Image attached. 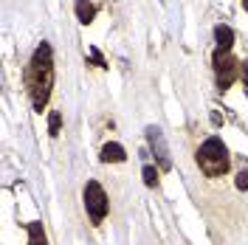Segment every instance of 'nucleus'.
<instances>
[{"label": "nucleus", "instance_id": "nucleus-4", "mask_svg": "<svg viewBox=\"0 0 248 245\" xmlns=\"http://www.w3.org/2000/svg\"><path fill=\"white\" fill-rule=\"evenodd\" d=\"M212 62H215L217 85H220V88H229L234 79H237V60H234L229 51H220V48H217L215 57H212Z\"/></svg>", "mask_w": 248, "mask_h": 245}, {"label": "nucleus", "instance_id": "nucleus-2", "mask_svg": "<svg viewBox=\"0 0 248 245\" xmlns=\"http://www.w3.org/2000/svg\"><path fill=\"white\" fill-rule=\"evenodd\" d=\"M198 164L209 178H220L226 169H229V150L220 138H209L203 141L201 150H198Z\"/></svg>", "mask_w": 248, "mask_h": 245}, {"label": "nucleus", "instance_id": "nucleus-8", "mask_svg": "<svg viewBox=\"0 0 248 245\" xmlns=\"http://www.w3.org/2000/svg\"><path fill=\"white\" fill-rule=\"evenodd\" d=\"M93 15H96V9H93V3L91 0H77V17H79V23H91Z\"/></svg>", "mask_w": 248, "mask_h": 245}, {"label": "nucleus", "instance_id": "nucleus-10", "mask_svg": "<svg viewBox=\"0 0 248 245\" xmlns=\"http://www.w3.org/2000/svg\"><path fill=\"white\" fill-rule=\"evenodd\" d=\"M60 127H62V116H60V113H51V119H48V133H51V136H57V133H60Z\"/></svg>", "mask_w": 248, "mask_h": 245}, {"label": "nucleus", "instance_id": "nucleus-13", "mask_svg": "<svg viewBox=\"0 0 248 245\" xmlns=\"http://www.w3.org/2000/svg\"><path fill=\"white\" fill-rule=\"evenodd\" d=\"M240 77H243V85L248 88V60L243 62V65H240Z\"/></svg>", "mask_w": 248, "mask_h": 245}, {"label": "nucleus", "instance_id": "nucleus-3", "mask_svg": "<svg viewBox=\"0 0 248 245\" xmlns=\"http://www.w3.org/2000/svg\"><path fill=\"white\" fill-rule=\"evenodd\" d=\"M108 195H105V189L99 181H88L85 184V209H88V214H91L93 226H99L105 217H108Z\"/></svg>", "mask_w": 248, "mask_h": 245}, {"label": "nucleus", "instance_id": "nucleus-11", "mask_svg": "<svg viewBox=\"0 0 248 245\" xmlns=\"http://www.w3.org/2000/svg\"><path fill=\"white\" fill-rule=\"evenodd\" d=\"M141 175H144V184H147V186L158 184V172H155L153 167H144V172H141Z\"/></svg>", "mask_w": 248, "mask_h": 245}, {"label": "nucleus", "instance_id": "nucleus-5", "mask_svg": "<svg viewBox=\"0 0 248 245\" xmlns=\"http://www.w3.org/2000/svg\"><path fill=\"white\" fill-rule=\"evenodd\" d=\"M147 141H150V147H153L161 169H172V158H170V150H167V141H164V133L158 127H150L147 130Z\"/></svg>", "mask_w": 248, "mask_h": 245}, {"label": "nucleus", "instance_id": "nucleus-7", "mask_svg": "<svg viewBox=\"0 0 248 245\" xmlns=\"http://www.w3.org/2000/svg\"><path fill=\"white\" fill-rule=\"evenodd\" d=\"M215 40H217V48H220V51H229V48L234 46V31L229 29V26H217Z\"/></svg>", "mask_w": 248, "mask_h": 245}, {"label": "nucleus", "instance_id": "nucleus-14", "mask_svg": "<svg viewBox=\"0 0 248 245\" xmlns=\"http://www.w3.org/2000/svg\"><path fill=\"white\" fill-rule=\"evenodd\" d=\"M91 57H93V62H96V65H102V68H105V60H102V54H99L96 48H91Z\"/></svg>", "mask_w": 248, "mask_h": 245}, {"label": "nucleus", "instance_id": "nucleus-12", "mask_svg": "<svg viewBox=\"0 0 248 245\" xmlns=\"http://www.w3.org/2000/svg\"><path fill=\"white\" fill-rule=\"evenodd\" d=\"M237 189H240V192H248V169H243V172L237 175Z\"/></svg>", "mask_w": 248, "mask_h": 245}, {"label": "nucleus", "instance_id": "nucleus-9", "mask_svg": "<svg viewBox=\"0 0 248 245\" xmlns=\"http://www.w3.org/2000/svg\"><path fill=\"white\" fill-rule=\"evenodd\" d=\"M29 245H48L43 223H29Z\"/></svg>", "mask_w": 248, "mask_h": 245}, {"label": "nucleus", "instance_id": "nucleus-15", "mask_svg": "<svg viewBox=\"0 0 248 245\" xmlns=\"http://www.w3.org/2000/svg\"><path fill=\"white\" fill-rule=\"evenodd\" d=\"M243 6H246V12H248V0H243Z\"/></svg>", "mask_w": 248, "mask_h": 245}, {"label": "nucleus", "instance_id": "nucleus-6", "mask_svg": "<svg viewBox=\"0 0 248 245\" xmlns=\"http://www.w3.org/2000/svg\"><path fill=\"white\" fill-rule=\"evenodd\" d=\"M124 158H127V153H124L122 144H105L102 147V161L105 164H122Z\"/></svg>", "mask_w": 248, "mask_h": 245}, {"label": "nucleus", "instance_id": "nucleus-1", "mask_svg": "<svg viewBox=\"0 0 248 245\" xmlns=\"http://www.w3.org/2000/svg\"><path fill=\"white\" fill-rule=\"evenodd\" d=\"M51 85H54V54H51V46L43 43L34 51V57L29 62V71H26V88L31 93V102H34L37 113H43V107L48 105Z\"/></svg>", "mask_w": 248, "mask_h": 245}]
</instances>
